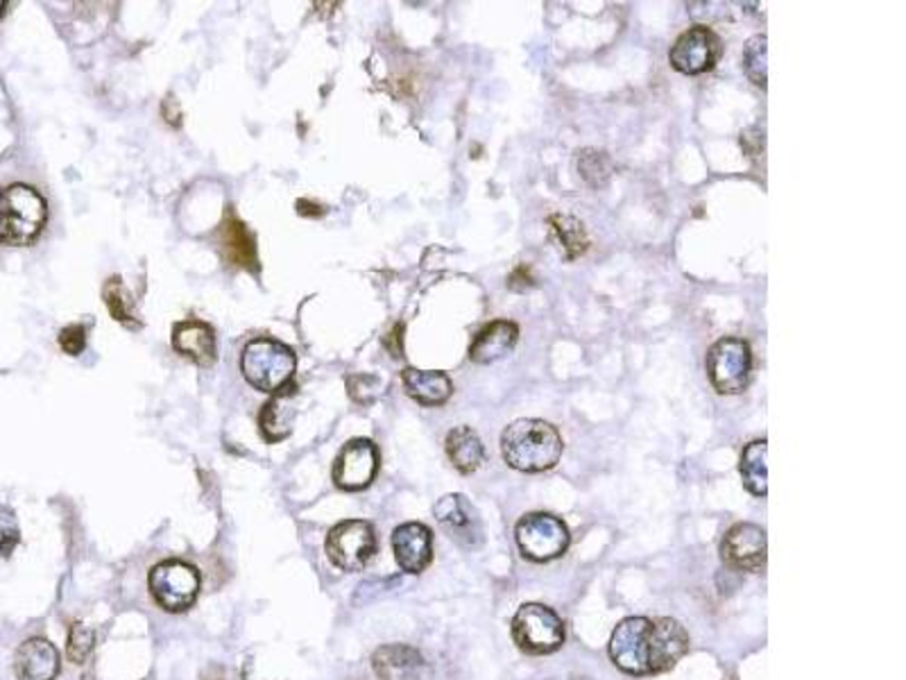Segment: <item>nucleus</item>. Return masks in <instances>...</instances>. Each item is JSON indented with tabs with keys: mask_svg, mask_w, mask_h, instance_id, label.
<instances>
[{
	"mask_svg": "<svg viewBox=\"0 0 906 680\" xmlns=\"http://www.w3.org/2000/svg\"><path fill=\"white\" fill-rule=\"evenodd\" d=\"M564 451L558 429L538 418H521L510 422L501 433L503 461L519 472L540 474L553 470Z\"/></svg>",
	"mask_w": 906,
	"mask_h": 680,
	"instance_id": "2",
	"label": "nucleus"
},
{
	"mask_svg": "<svg viewBox=\"0 0 906 680\" xmlns=\"http://www.w3.org/2000/svg\"><path fill=\"white\" fill-rule=\"evenodd\" d=\"M393 552L406 574H421L434 561V531L421 522H406L393 531Z\"/></svg>",
	"mask_w": 906,
	"mask_h": 680,
	"instance_id": "14",
	"label": "nucleus"
},
{
	"mask_svg": "<svg viewBox=\"0 0 906 680\" xmlns=\"http://www.w3.org/2000/svg\"><path fill=\"white\" fill-rule=\"evenodd\" d=\"M402 379L408 397H413L421 406H442L454 393L451 379L440 370L406 368L402 373Z\"/></svg>",
	"mask_w": 906,
	"mask_h": 680,
	"instance_id": "20",
	"label": "nucleus"
},
{
	"mask_svg": "<svg viewBox=\"0 0 906 680\" xmlns=\"http://www.w3.org/2000/svg\"><path fill=\"white\" fill-rule=\"evenodd\" d=\"M517 547L523 558L533 563H551L569 550V529L551 513H529L514 526Z\"/></svg>",
	"mask_w": 906,
	"mask_h": 680,
	"instance_id": "5",
	"label": "nucleus"
},
{
	"mask_svg": "<svg viewBox=\"0 0 906 680\" xmlns=\"http://www.w3.org/2000/svg\"><path fill=\"white\" fill-rule=\"evenodd\" d=\"M376 531L365 520H345L326 535V556L343 572H361L376 556Z\"/></svg>",
	"mask_w": 906,
	"mask_h": 680,
	"instance_id": "8",
	"label": "nucleus"
},
{
	"mask_svg": "<svg viewBox=\"0 0 906 680\" xmlns=\"http://www.w3.org/2000/svg\"><path fill=\"white\" fill-rule=\"evenodd\" d=\"M721 556L723 563L732 569L761 574L767 569L769 561L767 531L750 522L735 524L721 542Z\"/></svg>",
	"mask_w": 906,
	"mask_h": 680,
	"instance_id": "11",
	"label": "nucleus"
},
{
	"mask_svg": "<svg viewBox=\"0 0 906 680\" xmlns=\"http://www.w3.org/2000/svg\"><path fill=\"white\" fill-rule=\"evenodd\" d=\"M60 669V651L43 638H30L17 649L14 671L19 680H55Z\"/></svg>",
	"mask_w": 906,
	"mask_h": 680,
	"instance_id": "16",
	"label": "nucleus"
},
{
	"mask_svg": "<svg viewBox=\"0 0 906 680\" xmlns=\"http://www.w3.org/2000/svg\"><path fill=\"white\" fill-rule=\"evenodd\" d=\"M21 540L19 522L12 509L0 504V556H10Z\"/></svg>",
	"mask_w": 906,
	"mask_h": 680,
	"instance_id": "29",
	"label": "nucleus"
},
{
	"mask_svg": "<svg viewBox=\"0 0 906 680\" xmlns=\"http://www.w3.org/2000/svg\"><path fill=\"white\" fill-rule=\"evenodd\" d=\"M769 442L767 440H752L746 444L741 453L739 472L743 479V485L757 494L767 496L769 494Z\"/></svg>",
	"mask_w": 906,
	"mask_h": 680,
	"instance_id": "23",
	"label": "nucleus"
},
{
	"mask_svg": "<svg viewBox=\"0 0 906 680\" xmlns=\"http://www.w3.org/2000/svg\"><path fill=\"white\" fill-rule=\"evenodd\" d=\"M571 680H590V678H585V676H574Z\"/></svg>",
	"mask_w": 906,
	"mask_h": 680,
	"instance_id": "36",
	"label": "nucleus"
},
{
	"mask_svg": "<svg viewBox=\"0 0 906 680\" xmlns=\"http://www.w3.org/2000/svg\"><path fill=\"white\" fill-rule=\"evenodd\" d=\"M512 640L529 656H549L564 645V621L544 604H523L512 617Z\"/></svg>",
	"mask_w": 906,
	"mask_h": 680,
	"instance_id": "4",
	"label": "nucleus"
},
{
	"mask_svg": "<svg viewBox=\"0 0 906 680\" xmlns=\"http://www.w3.org/2000/svg\"><path fill=\"white\" fill-rule=\"evenodd\" d=\"M549 227H551L553 237L560 243V250L564 252V257L569 261H574V259H579V257H583L587 252L590 239H587V232H585V224L581 220L555 213V216L549 218Z\"/></svg>",
	"mask_w": 906,
	"mask_h": 680,
	"instance_id": "24",
	"label": "nucleus"
},
{
	"mask_svg": "<svg viewBox=\"0 0 906 680\" xmlns=\"http://www.w3.org/2000/svg\"><path fill=\"white\" fill-rule=\"evenodd\" d=\"M173 347L184 356L190 358L202 368H209L216 363V334L211 325L196 321H181L173 329Z\"/></svg>",
	"mask_w": 906,
	"mask_h": 680,
	"instance_id": "17",
	"label": "nucleus"
},
{
	"mask_svg": "<svg viewBox=\"0 0 906 680\" xmlns=\"http://www.w3.org/2000/svg\"><path fill=\"white\" fill-rule=\"evenodd\" d=\"M293 397H295L293 390H281L263 406V411L259 416V427H261V436L268 442H279L291 436L295 418H298V408L293 404Z\"/></svg>",
	"mask_w": 906,
	"mask_h": 680,
	"instance_id": "22",
	"label": "nucleus"
},
{
	"mask_svg": "<svg viewBox=\"0 0 906 680\" xmlns=\"http://www.w3.org/2000/svg\"><path fill=\"white\" fill-rule=\"evenodd\" d=\"M295 352L274 338H254L241 354V373L261 393H281L295 377Z\"/></svg>",
	"mask_w": 906,
	"mask_h": 680,
	"instance_id": "3",
	"label": "nucleus"
},
{
	"mask_svg": "<svg viewBox=\"0 0 906 680\" xmlns=\"http://www.w3.org/2000/svg\"><path fill=\"white\" fill-rule=\"evenodd\" d=\"M378 463L376 444L367 438H354L339 453L336 465H333V481L347 492L365 490L376 479Z\"/></svg>",
	"mask_w": 906,
	"mask_h": 680,
	"instance_id": "12",
	"label": "nucleus"
},
{
	"mask_svg": "<svg viewBox=\"0 0 906 680\" xmlns=\"http://www.w3.org/2000/svg\"><path fill=\"white\" fill-rule=\"evenodd\" d=\"M372 669L381 680H428L424 656L408 645H384L372 656Z\"/></svg>",
	"mask_w": 906,
	"mask_h": 680,
	"instance_id": "15",
	"label": "nucleus"
},
{
	"mask_svg": "<svg viewBox=\"0 0 906 680\" xmlns=\"http://www.w3.org/2000/svg\"><path fill=\"white\" fill-rule=\"evenodd\" d=\"M220 248L225 254V261L233 268H246V270H257V245L252 234L248 232V227L243 224L241 218H236L233 213H227L222 222L220 232Z\"/></svg>",
	"mask_w": 906,
	"mask_h": 680,
	"instance_id": "19",
	"label": "nucleus"
},
{
	"mask_svg": "<svg viewBox=\"0 0 906 680\" xmlns=\"http://www.w3.org/2000/svg\"><path fill=\"white\" fill-rule=\"evenodd\" d=\"M6 10H8V3H6V0H0V19H3Z\"/></svg>",
	"mask_w": 906,
	"mask_h": 680,
	"instance_id": "35",
	"label": "nucleus"
},
{
	"mask_svg": "<svg viewBox=\"0 0 906 680\" xmlns=\"http://www.w3.org/2000/svg\"><path fill=\"white\" fill-rule=\"evenodd\" d=\"M438 524L465 550H479L483 544V524L479 513L465 494H445L434 506Z\"/></svg>",
	"mask_w": 906,
	"mask_h": 680,
	"instance_id": "13",
	"label": "nucleus"
},
{
	"mask_svg": "<svg viewBox=\"0 0 906 680\" xmlns=\"http://www.w3.org/2000/svg\"><path fill=\"white\" fill-rule=\"evenodd\" d=\"M519 341V327L510 321H494L486 325L479 334H476L471 347H469V358L479 366H490L506 358Z\"/></svg>",
	"mask_w": 906,
	"mask_h": 680,
	"instance_id": "18",
	"label": "nucleus"
},
{
	"mask_svg": "<svg viewBox=\"0 0 906 680\" xmlns=\"http://www.w3.org/2000/svg\"><path fill=\"white\" fill-rule=\"evenodd\" d=\"M298 211H300V216H322V213H324L322 207L311 205L309 200H300V202H298Z\"/></svg>",
	"mask_w": 906,
	"mask_h": 680,
	"instance_id": "34",
	"label": "nucleus"
},
{
	"mask_svg": "<svg viewBox=\"0 0 906 680\" xmlns=\"http://www.w3.org/2000/svg\"><path fill=\"white\" fill-rule=\"evenodd\" d=\"M721 53V36L707 25H694L676 39L669 62L683 75H702L719 64Z\"/></svg>",
	"mask_w": 906,
	"mask_h": 680,
	"instance_id": "10",
	"label": "nucleus"
},
{
	"mask_svg": "<svg viewBox=\"0 0 906 680\" xmlns=\"http://www.w3.org/2000/svg\"><path fill=\"white\" fill-rule=\"evenodd\" d=\"M48 220L45 200L28 185H12L6 189V224L10 245L32 243Z\"/></svg>",
	"mask_w": 906,
	"mask_h": 680,
	"instance_id": "9",
	"label": "nucleus"
},
{
	"mask_svg": "<svg viewBox=\"0 0 906 680\" xmlns=\"http://www.w3.org/2000/svg\"><path fill=\"white\" fill-rule=\"evenodd\" d=\"M769 36L767 34H754L743 49V71L750 77L752 84L767 88L769 80Z\"/></svg>",
	"mask_w": 906,
	"mask_h": 680,
	"instance_id": "25",
	"label": "nucleus"
},
{
	"mask_svg": "<svg viewBox=\"0 0 906 680\" xmlns=\"http://www.w3.org/2000/svg\"><path fill=\"white\" fill-rule=\"evenodd\" d=\"M162 112H164V118L168 121V125H175V127H179V125H181V109H179L177 101H173L170 96L164 101Z\"/></svg>",
	"mask_w": 906,
	"mask_h": 680,
	"instance_id": "32",
	"label": "nucleus"
},
{
	"mask_svg": "<svg viewBox=\"0 0 906 680\" xmlns=\"http://www.w3.org/2000/svg\"><path fill=\"white\" fill-rule=\"evenodd\" d=\"M689 651V632L671 617H626L610 638L612 662L631 676L671 671Z\"/></svg>",
	"mask_w": 906,
	"mask_h": 680,
	"instance_id": "1",
	"label": "nucleus"
},
{
	"mask_svg": "<svg viewBox=\"0 0 906 680\" xmlns=\"http://www.w3.org/2000/svg\"><path fill=\"white\" fill-rule=\"evenodd\" d=\"M93 647H95V632L82 621H73L69 630V647H66L69 660L73 665H82L91 656Z\"/></svg>",
	"mask_w": 906,
	"mask_h": 680,
	"instance_id": "28",
	"label": "nucleus"
},
{
	"mask_svg": "<svg viewBox=\"0 0 906 680\" xmlns=\"http://www.w3.org/2000/svg\"><path fill=\"white\" fill-rule=\"evenodd\" d=\"M447 457L460 474H471L486 463V444L471 427H456L445 440Z\"/></svg>",
	"mask_w": 906,
	"mask_h": 680,
	"instance_id": "21",
	"label": "nucleus"
},
{
	"mask_svg": "<svg viewBox=\"0 0 906 680\" xmlns=\"http://www.w3.org/2000/svg\"><path fill=\"white\" fill-rule=\"evenodd\" d=\"M381 388H384V384L374 375H356L347 379L350 397L358 404H372L381 393H384Z\"/></svg>",
	"mask_w": 906,
	"mask_h": 680,
	"instance_id": "30",
	"label": "nucleus"
},
{
	"mask_svg": "<svg viewBox=\"0 0 906 680\" xmlns=\"http://www.w3.org/2000/svg\"><path fill=\"white\" fill-rule=\"evenodd\" d=\"M216 680H222V678H216Z\"/></svg>",
	"mask_w": 906,
	"mask_h": 680,
	"instance_id": "37",
	"label": "nucleus"
},
{
	"mask_svg": "<svg viewBox=\"0 0 906 680\" xmlns=\"http://www.w3.org/2000/svg\"><path fill=\"white\" fill-rule=\"evenodd\" d=\"M103 295H105V304H107V308H110V313H112V317H114L116 323H123V325H127V327H138V325H140V323L136 321V315H134L132 295H129V291L125 289V284H123L121 278H112V280L105 284Z\"/></svg>",
	"mask_w": 906,
	"mask_h": 680,
	"instance_id": "27",
	"label": "nucleus"
},
{
	"mask_svg": "<svg viewBox=\"0 0 906 680\" xmlns=\"http://www.w3.org/2000/svg\"><path fill=\"white\" fill-rule=\"evenodd\" d=\"M576 166L581 177L587 181L592 189H601L607 185V179L612 177V159L607 157V153L594 150V148H585L576 153Z\"/></svg>",
	"mask_w": 906,
	"mask_h": 680,
	"instance_id": "26",
	"label": "nucleus"
},
{
	"mask_svg": "<svg viewBox=\"0 0 906 680\" xmlns=\"http://www.w3.org/2000/svg\"><path fill=\"white\" fill-rule=\"evenodd\" d=\"M752 373V352L743 338H721L707 352V375L714 390L739 395L746 390Z\"/></svg>",
	"mask_w": 906,
	"mask_h": 680,
	"instance_id": "6",
	"label": "nucleus"
},
{
	"mask_svg": "<svg viewBox=\"0 0 906 680\" xmlns=\"http://www.w3.org/2000/svg\"><path fill=\"white\" fill-rule=\"evenodd\" d=\"M153 599L166 613H184L200 595V572L184 561H164L148 576Z\"/></svg>",
	"mask_w": 906,
	"mask_h": 680,
	"instance_id": "7",
	"label": "nucleus"
},
{
	"mask_svg": "<svg viewBox=\"0 0 906 680\" xmlns=\"http://www.w3.org/2000/svg\"><path fill=\"white\" fill-rule=\"evenodd\" d=\"M8 241V224H6V191L0 189V245Z\"/></svg>",
	"mask_w": 906,
	"mask_h": 680,
	"instance_id": "33",
	"label": "nucleus"
},
{
	"mask_svg": "<svg viewBox=\"0 0 906 680\" xmlns=\"http://www.w3.org/2000/svg\"><path fill=\"white\" fill-rule=\"evenodd\" d=\"M60 347L71 354V356H80L82 349L86 347V332L82 325H71L66 329H62L60 334Z\"/></svg>",
	"mask_w": 906,
	"mask_h": 680,
	"instance_id": "31",
	"label": "nucleus"
}]
</instances>
